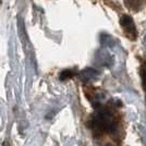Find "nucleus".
I'll use <instances>...</instances> for the list:
<instances>
[{"label": "nucleus", "instance_id": "1", "mask_svg": "<svg viewBox=\"0 0 146 146\" xmlns=\"http://www.w3.org/2000/svg\"><path fill=\"white\" fill-rule=\"evenodd\" d=\"M120 23L121 25L125 29L127 33L128 34H135V26L133 25V21H132V18L129 17V15H123L120 20Z\"/></svg>", "mask_w": 146, "mask_h": 146}, {"label": "nucleus", "instance_id": "2", "mask_svg": "<svg viewBox=\"0 0 146 146\" xmlns=\"http://www.w3.org/2000/svg\"><path fill=\"white\" fill-rule=\"evenodd\" d=\"M72 76H73L72 71H70V70H66V71H63V72L60 74V80L61 81H64V80L70 79V78H72Z\"/></svg>", "mask_w": 146, "mask_h": 146}]
</instances>
